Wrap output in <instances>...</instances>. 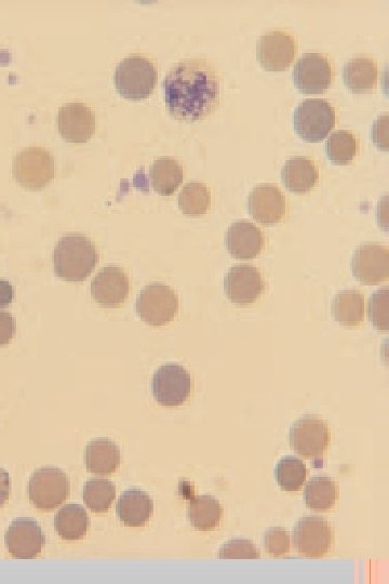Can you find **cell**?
<instances>
[{
	"label": "cell",
	"instance_id": "cell-34",
	"mask_svg": "<svg viewBox=\"0 0 389 584\" xmlns=\"http://www.w3.org/2000/svg\"><path fill=\"white\" fill-rule=\"evenodd\" d=\"M388 288L374 292L369 301V318L375 329L388 330Z\"/></svg>",
	"mask_w": 389,
	"mask_h": 584
},
{
	"label": "cell",
	"instance_id": "cell-3",
	"mask_svg": "<svg viewBox=\"0 0 389 584\" xmlns=\"http://www.w3.org/2000/svg\"><path fill=\"white\" fill-rule=\"evenodd\" d=\"M155 65L147 58L131 55L117 65L115 86L118 94L129 100L149 98L157 83Z\"/></svg>",
	"mask_w": 389,
	"mask_h": 584
},
{
	"label": "cell",
	"instance_id": "cell-15",
	"mask_svg": "<svg viewBox=\"0 0 389 584\" xmlns=\"http://www.w3.org/2000/svg\"><path fill=\"white\" fill-rule=\"evenodd\" d=\"M225 294L237 305L256 302L265 290L262 274L256 267L239 264L228 271L224 280Z\"/></svg>",
	"mask_w": 389,
	"mask_h": 584
},
{
	"label": "cell",
	"instance_id": "cell-9",
	"mask_svg": "<svg viewBox=\"0 0 389 584\" xmlns=\"http://www.w3.org/2000/svg\"><path fill=\"white\" fill-rule=\"evenodd\" d=\"M294 548L310 559H320L332 548L334 533L323 517L307 515L295 524L292 533Z\"/></svg>",
	"mask_w": 389,
	"mask_h": 584
},
{
	"label": "cell",
	"instance_id": "cell-10",
	"mask_svg": "<svg viewBox=\"0 0 389 584\" xmlns=\"http://www.w3.org/2000/svg\"><path fill=\"white\" fill-rule=\"evenodd\" d=\"M192 391V378L183 366L168 364L160 366L152 380V393L160 405L181 406Z\"/></svg>",
	"mask_w": 389,
	"mask_h": 584
},
{
	"label": "cell",
	"instance_id": "cell-31",
	"mask_svg": "<svg viewBox=\"0 0 389 584\" xmlns=\"http://www.w3.org/2000/svg\"><path fill=\"white\" fill-rule=\"evenodd\" d=\"M306 476L305 463L297 457H285L275 468L277 484L286 491H298L304 485Z\"/></svg>",
	"mask_w": 389,
	"mask_h": 584
},
{
	"label": "cell",
	"instance_id": "cell-5",
	"mask_svg": "<svg viewBox=\"0 0 389 584\" xmlns=\"http://www.w3.org/2000/svg\"><path fill=\"white\" fill-rule=\"evenodd\" d=\"M335 125V111L325 99H308L293 114V127L306 142L325 140Z\"/></svg>",
	"mask_w": 389,
	"mask_h": 584
},
{
	"label": "cell",
	"instance_id": "cell-28",
	"mask_svg": "<svg viewBox=\"0 0 389 584\" xmlns=\"http://www.w3.org/2000/svg\"><path fill=\"white\" fill-rule=\"evenodd\" d=\"M307 507L316 512H328L339 499V486L329 476H315L304 491Z\"/></svg>",
	"mask_w": 389,
	"mask_h": 584
},
{
	"label": "cell",
	"instance_id": "cell-2",
	"mask_svg": "<svg viewBox=\"0 0 389 584\" xmlns=\"http://www.w3.org/2000/svg\"><path fill=\"white\" fill-rule=\"evenodd\" d=\"M99 260L95 244L83 235L63 236L53 255L56 275L66 282L74 283L86 281Z\"/></svg>",
	"mask_w": 389,
	"mask_h": 584
},
{
	"label": "cell",
	"instance_id": "cell-21",
	"mask_svg": "<svg viewBox=\"0 0 389 584\" xmlns=\"http://www.w3.org/2000/svg\"><path fill=\"white\" fill-rule=\"evenodd\" d=\"M281 180L286 189L295 194L311 192L318 183V168L307 157H293L281 170Z\"/></svg>",
	"mask_w": 389,
	"mask_h": 584
},
{
	"label": "cell",
	"instance_id": "cell-4",
	"mask_svg": "<svg viewBox=\"0 0 389 584\" xmlns=\"http://www.w3.org/2000/svg\"><path fill=\"white\" fill-rule=\"evenodd\" d=\"M12 174L24 189H45L55 179V158L43 148L25 149L15 157Z\"/></svg>",
	"mask_w": 389,
	"mask_h": 584
},
{
	"label": "cell",
	"instance_id": "cell-22",
	"mask_svg": "<svg viewBox=\"0 0 389 584\" xmlns=\"http://www.w3.org/2000/svg\"><path fill=\"white\" fill-rule=\"evenodd\" d=\"M120 460V449L109 438H97L85 449V464L91 473L112 474L119 468Z\"/></svg>",
	"mask_w": 389,
	"mask_h": 584
},
{
	"label": "cell",
	"instance_id": "cell-35",
	"mask_svg": "<svg viewBox=\"0 0 389 584\" xmlns=\"http://www.w3.org/2000/svg\"><path fill=\"white\" fill-rule=\"evenodd\" d=\"M291 539L288 530L283 527L268 528L264 534V548L275 557L290 551Z\"/></svg>",
	"mask_w": 389,
	"mask_h": 584
},
{
	"label": "cell",
	"instance_id": "cell-17",
	"mask_svg": "<svg viewBox=\"0 0 389 584\" xmlns=\"http://www.w3.org/2000/svg\"><path fill=\"white\" fill-rule=\"evenodd\" d=\"M130 282L124 269L103 268L91 283V296L104 308H117L128 298Z\"/></svg>",
	"mask_w": 389,
	"mask_h": 584
},
{
	"label": "cell",
	"instance_id": "cell-30",
	"mask_svg": "<svg viewBox=\"0 0 389 584\" xmlns=\"http://www.w3.org/2000/svg\"><path fill=\"white\" fill-rule=\"evenodd\" d=\"M83 498L92 512L105 513L116 498V486L109 480L92 479L84 486Z\"/></svg>",
	"mask_w": 389,
	"mask_h": 584
},
{
	"label": "cell",
	"instance_id": "cell-29",
	"mask_svg": "<svg viewBox=\"0 0 389 584\" xmlns=\"http://www.w3.org/2000/svg\"><path fill=\"white\" fill-rule=\"evenodd\" d=\"M210 206L211 192L204 183H187L179 195V208L186 216H204Z\"/></svg>",
	"mask_w": 389,
	"mask_h": 584
},
{
	"label": "cell",
	"instance_id": "cell-8",
	"mask_svg": "<svg viewBox=\"0 0 389 584\" xmlns=\"http://www.w3.org/2000/svg\"><path fill=\"white\" fill-rule=\"evenodd\" d=\"M289 438L292 449L300 456L319 459L329 448L331 433L324 419L306 415L292 424Z\"/></svg>",
	"mask_w": 389,
	"mask_h": 584
},
{
	"label": "cell",
	"instance_id": "cell-14",
	"mask_svg": "<svg viewBox=\"0 0 389 584\" xmlns=\"http://www.w3.org/2000/svg\"><path fill=\"white\" fill-rule=\"evenodd\" d=\"M297 53V41L284 32H270L263 35L257 47L258 61L264 70L270 72L288 70Z\"/></svg>",
	"mask_w": 389,
	"mask_h": 584
},
{
	"label": "cell",
	"instance_id": "cell-7",
	"mask_svg": "<svg viewBox=\"0 0 389 584\" xmlns=\"http://www.w3.org/2000/svg\"><path fill=\"white\" fill-rule=\"evenodd\" d=\"M69 477L59 468L36 470L29 482V497L40 511L50 512L61 506L70 495Z\"/></svg>",
	"mask_w": 389,
	"mask_h": 584
},
{
	"label": "cell",
	"instance_id": "cell-33",
	"mask_svg": "<svg viewBox=\"0 0 389 584\" xmlns=\"http://www.w3.org/2000/svg\"><path fill=\"white\" fill-rule=\"evenodd\" d=\"M259 550L254 543L246 539H233L225 544L219 551L220 560H259Z\"/></svg>",
	"mask_w": 389,
	"mask_h": 584
},
{
	"label": "cell",
	"instance_id": "cell-20",
	"mask_svg": "<svg viewBox=\"0 0 389 584\" xmlns=\"http://www.w3.org/2000/svg\"><path fill=\"white\" fill-rule=\"evenodd\" d=\"M116 512L118 519L129 527H141L154 513V500L140 488H130L120 496Z\"/></svg>",
	"mask_w": 389,
	"mask_h": 584
},
{
	"label": "cell",
	"instance_id": "cell-16",
	"mask_svg": "<svg viewBox=\"0 0 389 584\" xmlns=\"http://www.w3.org/2000/svg\"><path fill=\"white\" fill-rule=\"evenodd\" d=\"M61 137L69 143H86L96 130V116L84 103H69L62 106L58 116Z\"/></svg>",
	"mask_w": 389,
	"mask_h": 584
},
{
	"label": "cell",
	"instance_id": "cell-12",
	"mask_svg": "<svg viewBox=\"0 0 389 584\" xmlns=\"http://www.w3.org/2000/svg\"><path fill=\"white\" fill-rule=\"evenodd\" d=\"M295 87L303 94H323L332 83V68L321 53H305L292 72Z\"/></svg>",
	"mask_w": 389,
	"mask_h": 584
},
{
	"label": "cell",
	"instance_id": "cell-19",
	"mask_svg": "<svg viewBox=\"0 0 389 584\" xmlns=\"http://www.w3.org/2000/svg\"><path fill=\"white\" fill-rule=\"evenodd\" d=\"M225 245L232 257L249 260L259 256L265 246L262 231L247 220L236 221L228 228Z\"/></svg>",
	"mask_w": 389,
	"mask_h": 584
},
{
	"label": "cell",
	"instance_id": "cell-25",
	"mask_svg": "<svg viewBox=\"0 0 389 584\" xmlns=\"http://www.w3.org/2000/svg\"><path fill=\"white\" fill-rule=\"evenodd\" d=\"M90 526L87 511L79 504H66L55 516V528L58 535L67 541L83 539Z\"/></svg>",
	"mask_w": 389,
	"mask_h": 584
},
{
	"label": "cell",
	"instance_id": "cell-26",
	"mask_svg": "<svg viewBox=\"0 0 389 584\" xmlns=\"http://www.w3.org/2000/svg\"><path fill=\"white\" fill-rule=\"evenodd\" d=\"M187 517L191 524L200 532H210L216 529L223 517L220 501L212 496H196L192 498L187 508Z\"/></svg>",
	"mask_w": 389,
	"mask_h": 584
},
{
	"label": "cell",
	"instance_id": "cell-1",
	"mask_svg": "<svg viewBox=\"0 0 389 584\" xmlns=\"http://www.w3.org/2000/svg\"><path fill=\"white\" fill-rule=\"evenodd\" d=\"M164 91L171 116L183 122H197L218 108L220 79L206 61H184L168 73Z\"/></svg>",
	"mask_w": 389,
	"mask_h": 584
},
{
	"label": "cell",
	"instance_id": "cell-24",
	"mask_svg": "<svg viewBox=\"0 0 389 584\" xmlns=\"http://www.w3.org/2000/svg\"><path fill=\"white\" fill-rule=\"evenodd\" d=\"M334 321L344 327H356L364 322L365 298L358 290H343L332 302Z\"/></svg>",
	"mask_w": 389,
	"mask_h": 584
},
{
	"label": "cell",
	"instance_id": "cell-13",
	"mask_svg": "<svg viewBox=\"0 0 389 584\" xmlns=\"http://www.w3.org/2000/svg\"><path fill=\"white\" fill-rule=\"evenodd\" d=\"M356 280L364 285H378L389 277V250L378 244L359 246L352 259Z\"/></svg>",
	"mask_w": 389,
	"mask_h": 584
},
{
	"label": "cell",
	"instance_id": "cell-36",
	"mask_svg": "<svg viewBox=\"0 0 389 584\" xmlns=\"http://www.w3.org/2000/svg\"><path fill=\"white\" fill-rule=\"evenodd\" d=\"M17 333L16 318L8 312L0 311V348L6 347Z\"/></svg>",
	"mask_w": 389,
	"mask_h": 584
},
{
	"label": "cell",
	"instance_id": "cell-11",
	"mask_svg": "<svg viewBox=\"0 0 389 584\" xmlns=\"http://www.w3.org/2000/svg\"><path fill=\"white\" fill-rule=\"evenodd\" d=\"M5 543L7 550L15 559L33 560L42 552L46 536L35 520L20 517L7 529Z\"/></svg>",
	"mask_w": 389,
	"mask_h": 584
},
{
	"label": "cell",
	"instance_id": "cell-27",
	"mask_svg": "<svg viewBox=\"0 0 389 584\" xmlns=\"http://www.w3.org/2000/svg\"><path fill=\"white\" fill-rule=\"evenodd\" d=\"M152 187L162 196H171L183 181V168L177 159L162 157L157 159L150 170Z\"/></svg>",
	"mask_w": 389,
	"mask_h": 584
},
{
	"label": "cell",
	"instance_id": "cell-23",
	"mask_svg": "<svg viewBox=\"0 0 389 584\" xmlns=\"http://www.w3.org/2000/svg\"><path fill=\"white\" fill-rule=\"evenodd\" d=\"M343 81L354 94H367L378 83V65L372 59L357 57L344 65Z\"/></svg>",
	"mask_w": 389,
	"mask_h": 584
},
{
	"label": "cell",
	"instance_id": "cell-18",
	"mask_svg": "<svg viewBox=\"0 0 389 584\" xmlns=\"http://www.w3.org/2000/svg\"><path fill=\"white\" fill-rule=\"evenodd\" d=\"M248 209L254 220L273 227L286 215V198L276 185L261 184L250 193Z\"/></svg>",
	"mask_w": 389,
	"mask_h": 584
},
{
	"label": "cell",
	"instance_id": "cell-38",
	"mask_svg": "<svg viewBox=\"0 0 389 584\" xmlns=\"http://www.w3.org/2000/svg\"><path fill=\"white\" fill-rule=\"evenodd\" d=\"M11 494V479L8 472L0 467V508L4 507Z\"/></svg>",
	"mask_w": 389,
	"mask_h": 584
},
{
	"label": "cell",
	"instance_id": "cell-6",
	"mask_svg": "<svg viewBox=\"0 0 389 584\" xmlns=\"http://www.w3.org/2000/svg\"><path fill=\"white\" fill-rule=\"evenodd\" d=\"M136 310L141 320L153 327L171 323L179 312L176 291L162 283L146 286L140 292Z\"/></svg>",
	"mask_w": 389,
	"mask_h": 584
},
{
	"label": "cell",
	"instance_id": "cell-39",
	"mask_svg": "<svg viewBox=\"0 0 389 584\" xmlns=\"http://www.w3.org/2000/svg\"><path fill=\"white\" fill-rule=\"evenodd\" d=\"M15 299V289L7 282L0 280V308H6Z\"/></svg>",
	"mask_w": 389,
	"mask_h": 584
},
{
	"label": "cell",
	"instance_id": "cell-37",
	"mask_svg": "<svg viewBox=\"0 0 389 584\" xmlns=\"http://www.w3.org/2000/svg\"><path fill=\"white\" fill-rule=\"evenodd\" d=\"M371 138L377 148L387 152L388 151V116L384 115L374 122L371 130Z\"/></svg>",
	"mask_w": 389,
	"mask_h": 584
},
{
	"label": "cell",
	"instance_id": "cell-32",
	"mask_svg": "<svg viewBox=\"0 0 389 584\" xmlns=\"http://www.w3.org/2000/svg\"><path fill=\"white\" fill-rule=\"evenodd\" d=\"M358 144L350 131L339 130L333 132L326 144V153L335 165H348L355 158Z\"/></svg>",
	"mask_w": 389,
	"mask_h": 584
}]
</instances>
